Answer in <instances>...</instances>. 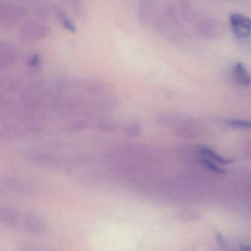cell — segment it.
Returning <instances> with one entry per match:
<instances>
[{
	"label": "cell",
	"mask_w": 251,
	"mask_h": 251,
	"mask_svg": "<svg viewBox=\"0 0 251 251\" xmlns=\"http://www.w3.org/2000/svg\"><path fill=\"white\" fill-rule=\"evenodd\" d=\"M201 163L203 166L208 168L209 170L212 171V172H215V173L224 174L226 172L225 169H223L221 167L218 166V165L214 163L212 161L207 159V158H203V159H201Z\"/></svg>",
	"instance_id": "obj_10"
},
{
	"label": "cell",
	"mask_w": 251,
	"mask_h": 251,
	"mask_svg": "<svg viewBox=\"0 0 251 251\" xmlns=\"http://www.w3.org/2000/svg\"><path fill=\"white\" fill-rule=\"evenodd\" d=\"M48 28L43 24L34 20L24 22L19 28V35L22 41L32 42L46 36Z\"/></svg>",
	"instance_id": "obj_1"
},
{
	"label": "cell",
	"mask_w": 251,
	"mask_h": 251,
	"mask_svg": "<svg viewBox=\"0 0 251 251\" xmlns=\"http://www.w3.org/2000/svg\"><path fill=\"white\" fill-rule=\"evenodd\" d=\"M23 228L26 234L31 236H40L45 231V224L39 217L27 215L23 220Z\"/></svg>",
	"instance_id": "obj_5"
},
{
	"label": "cell",
	"mask_w": 251,
	"mask_h": 251,
	"mask_svg": "<svg viewBox=\"0 0 251 251\" xmlns=\"http://www.w3.org/2000/svg\"><path fill=\"white\" fill-rule=\"evenodd\" d=\"M234 81L242 86H249L251 84V78L246 66L243 63L239 62L234 65L233 69Z\"/></svg>",
	"instance_id": "obj_8"
},
{
	"label": "cell",
	"mask_w": 251,
	"mask_h": 251,
	"mask_svg": "<svg viewBox=\"0 0 251 251\" xmlns=\"http://www.w3.org/2000/svg\"><path fill=\"white\" fill-rule=\"evenodd\" d=\"M23 223L20 213L15 209L0 207V223L12 229L20 228Z\"/></svg>",
	"instance_id": "obj_4"
},
{
	"label": "cell",
	"mask_w": 251,
	"mask_h": 251,
	"mask_svg": "<svg viewBox=\"0 0 251 251\" xmlns=\"http://www.w3.org/2000/svg\"><path fill=\"white\" fill-rule=\"evenodd\" d=\"M29 66H32V67H36L38 64H39V57L37 56H33L29 61Z\"/></svg>",
	"instance_id": "obj_13"
},
{
	"label": "cell",
	"mask_w": 251,
	"mask_h": 251,
	"mask_svg": "<svg viewBox=\"0 0 251 251\" xmlns=\"http://www.w3.org/2000/svg\"><path fill=\"white\" fill-rule=\"evenodd\" d=\"M199 151L203 156H206L208 159H212V160L218 162V163L223 164V165H229V164H232L234 162V161L231 160V159H226V158L223 157L221 155L218 154L213 150L209 148V147H206V146H201V147H199Z\"/></svg>",
	"instance_id": "obj_9"
},
{
	"label": "cell",
	"mask_w": 251,
	"mask_h": 251,
	"mask_svg": "<svg viewBox=\"0 0 251 251\" xmlns=\"http://www.w3.org/2000/svg\"><path fill=\"white\" fill-rule=\"evenodd\" d=\"M228 125L234 128L251 129V121L244 119H232L228 122Z\"/></svg>",
	"instance_id": "obj_12"
},
{
	"label": "cell",
	"mask_w": 251,
	"mask_h": 251,
	"mask_svg": "<svg viewBox=\"0 0 251 251\" xmlns=\"http://www.w3.org/2000/svg\"><path fill=\"white\" fill-rule=\"evenodd\" d=\"M230 22L233 32L237 38L245 39L251 35V19L238 13L230 16Z\"/></svg>",
	"instance_id": "obj_3"
},
{
	"label": "cell",
	"mask_w": 251,
	"mask_h": 251,
	"mask_svg": "<svg viewBox=\"0 0 251 251\" xmlns=\"http://www.w3.org/2000/svg\"><path fill=\"white\" fill-rule=\"evenodd\" d=\"M16 50L8 43H0V69H7L14 63Z\"/></svg>",
	"instance_id": "obj_6"
},
{
	"label": "cell",
	"mask_w": 251,
	"mask_h": 251,
	"mask_svg": "<svg viewBox=\"0 0 251 251\" xmlns=\"http://www.w3.org/2000/svg\"><path fill=\"white\" fill-rule=\"evenodd\" d=\"M26 15L25 9L10 3L0 1V25L10 26Z\"/></svg>",
	"instance_id": "obj_2"
},
{
	"label": "cell",
	"mask_w": 251,
	"mask_h": 251,
	"mask_svg": "<svg viewBox=\"0 0 251 251\" xmlns=\"http://www.w3.org/2000/svg\"><path fill=\"white\" fill-rule=\"evenodd\" d=\"M18 249L19 251H49L42 246L32 243H26V242L19 244Z\"/></svg>",
	"instance_id": "obj_11"
},
{
	"label": "cell",
	"mask_w": 251,
	"mask_h": 251,
	"mask_svg": "<svg viewBox=\"0 0 251 251\" xmlns=\"http://www.w3.org/2000/svg\"><path fill=\"white\" fill-rule=\"evenodd\" d=\"M242 251H251V246H246V245H243L240 246Z\"/></svg>",
	"instance_id": "obj_14"
},
{
	"label": "cell",
	"mask_w": 251,
	"mask_h": 251,
	"mask_svg": "<svg viewBox=\"0 0 251 251\" xmlns=\"http://www.w3.org/2000/svg\"><path fill=\"white\" fill-rule=\"evenodd\" d=\"M7 187L12 191L22 195H32L35 193V189L29 183L25 182L18 178H11L7 180Z\"/></svg>",
	"instance_id": "obj_7"
}]
</instances>
